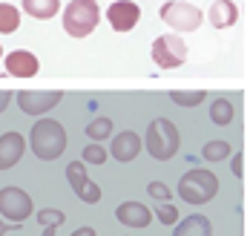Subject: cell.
Returning a JSON list of instances; mask_svg holds the SVG:
<instances>
[{
    "instance_id": "obj_1",
    "label": "cell",
    "mask_w": 250,
    "mask_h": 236,
    "mask_svg": "<svg viewBox=\"0 0 250 236\" xmlns=\"http://www.w3.org/2000/svg\"><path fill=\"white\" fill-rule=\"evenodd\" d=\"M29 147L35 150V156L41 161H55L66 150V130L61 121L55 118H41L35 121V127L29 132Z\"/></svg>"
},
{
    "instance_id": "obj_2",
    "label": "cell",
    "mask_w": 250,
    "mask_h": 236,
    "mask_svg": "<svg viewBox=\"0 0 250 236\" xmlns=\"http://www.w3.org/2000/svg\"><path fill=\"white\" fill-rule=\"evenodd\" d=\"M216 193H219V179H216L213 170L196 167V170H187L178 179V196L187 205H207V202L216 199Z\"/></svg>"
},
{
    "instance_id": "obj_3",
    "label": "cell",
    "mask_w": 250,
    "mask_h": 236,
    "mask_svg": "<svg viewBox=\"0 0 250 236\" xmlns=\"http://www.w3.org/2000/svg\"><path fill=\"white\" fill-rule=\"evenodd\" d=\"M144 144H147V153L155 161H170L178 153V147H181V132H178V127L170 118H155L147 127Z\"/></svg>"
},
{
    "instance_id": "obj_4",
    "label": "cell",
    "mask_w": 250,
    "mask_h": 236,
    "mask_svg": "<svg viewBox=\"0 0 250 236\" xmlns=\"http://www.w3.org/2000/svg\"><path fill=\"white\" fill-rule=\"evenodd\" d=\"M101 21V9L95 0H69L63 9V32L72 38H86L95 32Z\"/></svg>"
},
{
    "instance_id": "obj_5",
    "label": "cell",
    "mask_w": 250,
    "mask_h": 236,
    "mask_svg": "<svg viewBox=\"0 0 250 236\" xmlns=\"http://www.w3.org/2000/svg\"><path fill=\"white\" fill-rule=\"evenodd\" d=\"M161 21L175 32H196L204 21V12L184 0H167L161 6Z\"/></svg>"
},
{
    "instance_id": "obj_6",
    "label": "cell",
    "mask_w": 250,
    "mask_h": 236,
    "mask_svg": "<svg viewBox=\"0 0 250 236\" xmlns=\"http://www.w3.org/2000/svg\"><path fill=\"white\" fill-rule=\"evenodd\" d=\"M32 213H35V205L23 187L9 184L0 190V216L3 219H12V225H23Z\"/></svg>"
},
{
    "instance_id": "obj_7",
    "label": "cell",
    "mask_w": 250,
    "mask_h": 236,
    "mask_svg": "<svg viewBox=\"0 0 250 236\" xmlns=\"http://www.w3.org/2000/svg\"><path fill=\"white\" fill-rule=\"evenodd\" d=\"M152 61L158 69H175L187 61V43L181 35H158L152 41Z\"/></svg>"
},
{
    "instance_id": "obj_8",
    "label": "cell",
    "mask_w": 250,
    "mask_h": 236,
    "mask_svg": "<svg viewBox=\"0 0 250 236\" xmlns=\"http://www.w3.org/2000/svg\"><path fill=\"white\" fill-rule=\"evenodd\" d=\"M15 98L26 115H43L63 101V92L61 89H21Z\"/></svg>"
},
{
    "instance_id": "obj_9",
    "label": "cell",
    "mask_w": 250,
    "mask_h": 236,
    "mask_svg": "<svg viewBox=\"0 0 250 236\" xmlns=\"http://www.w3.org/2000/svg\"><path fill=\"white\" fill-rule=\"evenodd\" d=\"M66 179H69V187L81 202L86 205H98L101 202V187L95 182H89V173H86V164L83 161H69L66 164Z\"/></svg>"
},
{
    "instance_id": "obj_10",
    "label": "cell",
    "mask_w": 250,
    "mask_h": 236,
    "mask_svg": "<svg viewBox=\"0 0 250 236\" xmlns=\"http://www.w3.org/2000/svg\"><path fill=\"white\" fill-rule=\"evenodd\" d=\"M106 21H109V26L115 29V32H129L141 21V6L132 3V0H115L106 9Z\"/></svg>"
},
{
    "instance_id": "obj_11",
    "label": "cell",
    "mask_w": 250,
    "mask_h": 236,
    "mask_svg": "<svg viewBox=\"0 0 250 236\" xmlns=\"http://www.w3.org/2000/svg\"><path fill=\"white\" fill-rule=\"evenodd\" d=\"M3 61H6V72L15 75V78H35L38 69H41V61L29 49H12Z\"/></svg>"
},
{
    "instance_id": "obj_12",
    "label": "cell",
    "mask_w": 250,
    "mask_h": 236,
    "mask_svg": "<svg viewBox=\"0 0 250 236\" xmlns=\"http://www.w3.org/2000/svg\"><path fill=\"white\" fill-rule=\"evenodd\" d=\"M26 153V138L21 132L9 130L0 135V170H12Z\"/></svg>"
},
{
    "instance_id": "obj_13",
    "label": "cell",
    "mask_w": 250,
    "mask_h": 236,
    "mask_svg": "<svg viewBox=\"0 0 250 236\" xmlns=\"http://www.w3.org/2000/svg\"><path fill=\"white\" fill-rule=\"evenodd\" d=\"M115 219L126 225V228H150V222L155 219L152 216V210L147 205H141V202H121L118 208H115Z\"/></svg>"
},
{
    "instance_id": "obj_14",
    "label": "cell",
    "mask_w": 250,
    "mask_h": 236,
    "mask_svg": "<svg viewBox=\"0 0 250 236\" xmlns=\"http://www.w3.org/2000/svg\"><path fill=\"white\" fill-rule=\"evenodd\" d=\"M109 153H112L115 161H124V164H126V161H135L138 153H141V138H138V132H132V130L118 132V135L112 138Z\"/></svg>"
},
{
    "instance_id": "obj_15",
    "label": "cell",
    "mask_w": 250,
    "mask_h": 236,
    "mask_svg": "<svg viewBox=\"0 0 250 236\" xmlns=\"http://www.w3.org/2000/svg\"><path fill=\"white\" fill-rule=\"evenodd\" d=\"M207 21L216 29H230L239 21V6L233 0H213V6L207 9Z\"/></svg>"
},
{
    "instance_id": "obj_16",
    "label": "cell",
    "mask_w": 250,
    "mask_h": 236,
    "mask_svg": "<svg viewBox=\"0 0 250 236\" xmlns=\"http://www.w3.org/2000/svg\"><path fill=\"white\" fill-rule=\"evenodd\" d=\"M173 236H213V222L207 216H201V213L184 216L173 228Z\"/></svg>"
},
{
    "instance_id": "obj_17",
    "label": "cell",
    "mask_w": 250,
    "mask_h": 236,
    "mask_svg": "<svg viewBox=\"0 0 250 236\" xmlns=\"http://www.w3.org/2000/svg\"><path fill=\"white\" fill-rule=\"evenodd\" d=\"M236 118V104L225 98V95H219L213 104H210V121L216 124V127H227L230 121Z\"/></svg>"
},
{
    "instance_id": "obj_18",
    "label": "cell",
    "mask_w": 250,
    "mask_h": 236,
    "mask_svg": "<svg viewBox=\"0 0 250 236\" xmlns=\"http://www.w3.org/2000/svg\"><path fill=\"white\" fill-rule=\"evenodd\" d=\"M23 12H29L35 21H49L61 12V0H23Z\"/></svg>"
},
{
    "instance_id": "obj_19",
    "label": "cell",
    "mask_w": 250,
    "mask_h": 236,
    "mask_svg": "<svg viewBox=\"0 0 250 236\" xmlns=\"http://www.w3.org/2000/svg\"><path fill=\"white\" fill-rule=\"evenodd\" d=\"M21 26V12L12 3H0V35H12Z\"/></svg>"
},
{
    "instance_id": "obj_20",
    "label": "cell",
    "mask_w": 250,
    "mask_h": 236,
    "mask_svg": "<svg viewBox=\"0 0 250 236\" xmlns=\"http://www.w3.org/2000/svg\"><path fill=\"white\" fill-rule=\"evenodd\" d=\"M207 98L204 89H170V101H175L178 107H196Z\"/></svg>"
},
{
    "instance_id": "obj_21",
    "label": "cell",
    "mask_w": 250,
    "mask_h": 236,
    "mask_svg": "<svg viewBox=\"0 0 250 236\" xmlns=\"http://www.w3.org/2000/svg\"><path fill=\"white\" fill-rule=\"evenodd\" d=\"M230 153H233V147L227 144V141H207L204 147H201V156L207 158V161H227L230 158Z\"/></svg>"
},
{
    "instance_id": "obj_22",
    "label": "cell",
    "mask_w": 250,
    "mask_h": 236,
    "mask_svg": "<svg viewBox=\"0 0 250 236\" xmlns=\"http://www.w3.org/2000/svg\"><path fill=\"white\" fill-rule=\"evenodd\" d=\"M63 222H66V213H63V210H58V208L38 210V225H41V228H61Z\"/></svg>"
},
{
    "instance_id": "obj_23",
    "label": "cell",
    "mask_w": 250,
    "mask_h": 236,
    "mask_svg": "<svg viewBox=\"0 0 250 236\" xmlns=\"http://www.w3.org/2000/svg\"><path fill=\"white\" fill-rule=\"evenodd\" d=\"M86 135H89L92 141H98V144H101L104 138H109V135H112V121H109V118H95V121L86 127Z\"/></svg>"
},
{
    "instance_id": "obj_24",
    "label": "cell",
    "mask_w": 250,
    "mask_h": 236,
    "mask_svg": "<svg viewBox=\"0 0 250 236\" xmlns=\"http://www.w3.org/2000/svg\"><path fill=\"white\" fill-rule=\"evenodd\" d=\"M106 158H109V150H106V147H101L98 141H92V144L81 153V161H83V164H104Z\"/></svg>"
},
{
    "instance_id": "obj_25",
    "label": "cell",
    "mask_w": 250,
    "mask_h": 236,
    "mask_svg": "<svg viewBox=\"0 0 250 236\" xmlns=\"http://www.w3.org/2000/svg\"><path fill=\"white\" fill-rule=\"evenodd\" d=\"M152 216L161 222V225H178V208L175 205H170V202H164V205H158V208L152 210Z\"/></svg>"
},
{
    "instance_id": "obj_26",
    "label": "cell",
    "mask_w": 250,
    "mask_h": 236,
    "mask_svg": "<svg viewBox=\"0 0 250 236\" xmlns=\"http://www.w3.org/2000/svg\"><path fill=\"white\" fill-rule=\"evenodd\" d=\"M147 193H150L152 199L158 202V205H164V202H170V187L164 182H150L147 184Z\"/></svg>"
},
{
    "instance_id": "obj_27",
    "label": "cell",
    "mask_w": 250,
    "mask_h": 236,
    "mask_svg": "<svg viewBox=\"0 0 250 236\" xmlns=\"http://www.w3.org/2000/svg\"><path fill=\"white\" fill-rule=\"evenodd\" d=\"M230 170H233V176H236V179H242V176H245V156H242V153H236V156H233Z\"/></svg>"
},
{
    "instance_id": "obj_28",
    "label": "cell",
    "mask_w": 250,
    "mask_h": 236,
    "mask_svg": "<svg viewBox=\"0 0 250 236\" xmlns=\"http://www.w3.org/2000/svg\"><path fill=\"white\" fill-rule=\"evenodd\" d=\"M9 101H12V92H9V89H0V112L9 107Z\"/></svg>"
},
{
    "instance_id": "obj_29",
    "label": "cell",
    "mask_w": 250,
    "mask_h": 236,
    "mask_svg": "<svg viewBox=\"0 0 250 236\" xmlns=\"http://www.w3.org/2000/svg\"><path fill=\"white\" fill-rule=\"evenodd\" d=\"M15 228H23V225H9L6 219H0V236H6L9 231H15Z\"/></svg>"
},
{
    "instance_id": "obj_30",
    "label": "cell",
    "mask_w": 250,
    "mask_h": 236,
    "mask_svg": "<svg viewBox=\"0 0 250 236\" xmlns=\"http://www.w3.org/2000/svg\"><path fill=\"white\" fill-rule=\"evenodd\" d=\"M69 236H98V234H95V228H78V231H72Z\"/></svg>"
},
{
    "instance_id": "obj_31",
    "label": "cell",
    "mask_w": 250,
    "mask_h": 236,
    "mask_svg": "<svg viewBox=\"0 0 250 236\" xmlns=\"http://www.w3.org/2000/svg\"><path fill=\"white\" fill-rule=\"evenodd\" d=\"M55 231H58V228H43V234L41 236H55Z\"/></svg>"
},
{
    "instance_id": "obj_32",
    "label": "cell",
    "mask_w": 250,
    "mask_h": 236,
    "mask_svg": "<svg viewBox=\"0 0 250 236\" xmlns=\"http://www.w3.org/2000/svg\"><path fill=\"white\" fill-rule=\"evenodd\" d=\"M0 58H3V46H0Z\"/></svg>"
},
{
    "instance_id": "obj_33",
    "label": "cell",
    "mask_w": 250,
    "mask_h": 236,
    "mask_svg": "<svg viewBox=\"0 0 250 236\" xmlns=\"http://www.w3.org/2000/svg\"><path fill=\"white\" fill-rule=\"evenodd\" d=\"M112 3H115V0H112Z\"/></svg>"
}]
</instances>
